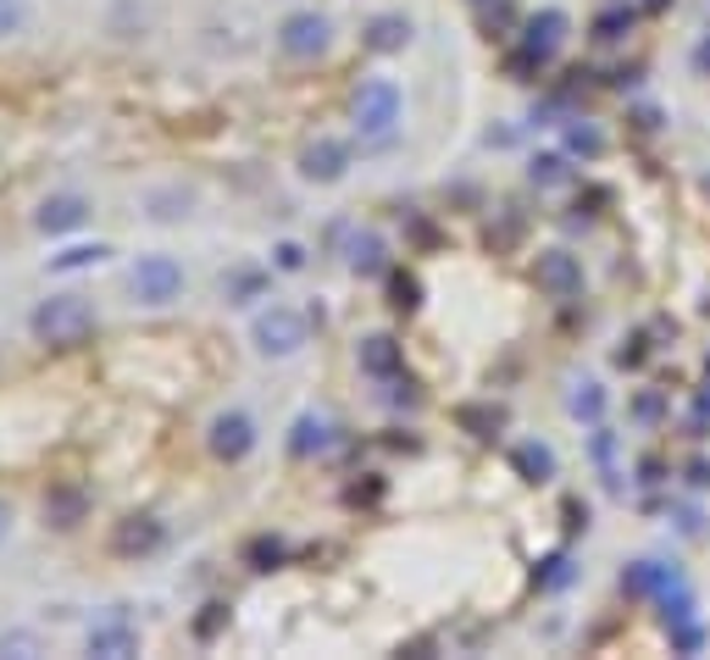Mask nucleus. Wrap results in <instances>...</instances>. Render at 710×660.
Instances as JSON below:
<instances>
[{
	"label": "nucleus",
	"instance_id": "nucleus-20",
	"mask_svg": "<svg viewBox=\"0 0 710 660\" xmlns=\"http://www.w3.org/2000/svg\"><path fill=\"white\" fill-rule=\"evenodd\" d=\"M306 256H300V244H278V267H300Z\"/></svg>",
	"mask_w": 710,
	"mask_h": 660
},
{
	"label": "nucleus",
	"instance_id": "nucleus-16",
	"mask_svg": "<svg viewBox=\"0 0 710 660\" xmlns=\"http://www.w3.org/2000/svg\"><path fill=\"white\" fill-rule=\"evenodd\" d=\"M545 278H550L556 289H572V278H577V273H572V262H566V256H550V262H545Z\"/></svg>",
	"mask_w": 710,
	"mask_h": 660
},
{
	"label": "nucleus",
	"instance_id": "nucleus-13",
	"mask_svg": "<svg viewBox=\"0 0 710 660\" xmlns=\"http://www.w3.org/2000/svg\"><path fill=\"white\" fill-rule=\"evenodd\" d=\"M405 39H411V28H405L400 18H378V23H373V45H378V50H400Z\"/></svg>",
	"mask_w": 710,
	"mask_h": 660
},
{
	"label": "nucleus",
	"instance_id": "nucleus-22",
	"mask_svg": "<svg viewBox=\"0 0 710 660\" xmlns=\"http://www.w3.org/2000/svg\"><path fill=\"white\" fill-rule=\"evenodd\" d=\"M7 533H12V511H7V506H0V539H7Z\"/></svg>",
	"mask_w": 710,
	"mask_h": 660
},
{
	"label": "nucleus",
	"instance_id": "nucleus-10",
	"mask_svg": "<svg viewBox=\"0 0 710 660\" xmlns=\"http://www.w3.org/2000/svg\"><path fill=\"white\" fill-rule=\"evenodd\" d=\"M112 251L106 244H67L61 256H50V273H89V267H101Z\"/></svg>",
	"mask_w": 710,
	"mask_h": 660
},
{
	"label": "nucleus",
	"instance_id": "nucleus-21",
	"mask_svg": "<svg viewBox=\"0 0 710 660\" xmlns=\"http://www.w3.org/2000/svg\"><path fill=\"white\" fill-rule=\"evenodd\" d=\"M522 466H539V472H550V455H545V450H522Z\"/></svg>",
	"mask_w": 710,
	"mask_h": 660
},
{
	"label": "nucleus",
	"instance_id": "nucleus-12",
	"mask_svg": "<svg viewBox=\"0 0 710 660\" xmlns=\"http://www.w3.org/2000/svg\"><path fill=\"white\" fill-rule=\"evenodd\" d=\"M156 539H161V528H156L150 517H134V522L117 533V549H150Z\"/></svg>",
	"mask_w": 710,
	"mask_h": 660
},
{
	"label": "nucleus",
	"instance_id": "nucleus-2",
	"mask_svg": "<svg viewBox=\"0 0 710 660\" xmlns=\"http://www.w3.org/2000/svg\"><path fill=\"white\" fill-rule=\"evenodd\" d=\"M400 123V84L394 78H367L362 95H355V128L367 144H383Z\"/></svg>",
	"mask_w": 710,
	"mask_h": 660
},
{
	"label": "nucleus",
	"instance_id": "nucleus-1",
	"mask_svg": "<svg viewBox=\"0 0 710 660\" xmlns=\"http://www.w3.org/2000/svg\"><path fill=\"white\" fill-rule=\"evenodd\" d=\"M89 327H95V305H89L83 294H50V300H39V311H34V339H39V345H56V350L83 345Z\"/></svg>",
	"mask_w": 710,
	"mask_h": 660
},
{
	"label": "nucleus",
	"instance_id": "nucleus-17",
	"mask_svg": "<svg viewBox=\"0 0 710 660\" xmlns=\"http://www.w3.org/2000/svg\"><path fill=\"white\" fill-rule=\"evenodd\" d=\"M355 267H362V273L378 267V239H362V244H355Z\"/></svg>",
	"mask_w": 710,
	"mask_h": 660
},
{
	"label": "nucleus",
	"instance_id": "nucleus-11",
	"mask_svg": "<svg viewBox=\"0 0 710 660\" xmlns=\"http://www.w3.org/2000/svg\"><path fill=\"white\" fill-rule=\"evenodd\" d=\"M295 450H300V455L328 450V422H322V417H300V422H295Z\"/></svg>",
	"mask_w": 710,
	"mask_h": 660
},
{
	"label": "nucleus",
	"instance_id": "nucleus-15",
	"mask_svg": "<svg viewBox=\"0 0 710 660\" xmlns=\"http://www.w3.org/2000/svg\"><path fill=\"white\" fill-rule=\"evenodd\" d=\"M23 18H28L23 0H0V39H12V34L23 28Z\"/></svg>",
	"mask_w": 710,
	"mask_h": 660
},
{
	"label": "nucleus",
	"instance_id": "nucleus-14",
	"mask_svg": "<svg viewBox=\"0 0 710 660\" xmlns=\"http://www.w3.org/2000/svg\"><path fill=\"white\" fill-rule=\"evenodd\" d=\"M394 361H400V356H394L389 339H367V350H362V367H367V372H394Z\"/></svg>",
	"mask_w": 710,
	"mask_h": 660
},
{
	"label": "nucleus",
	"instance_id": "nucleus-5",
	"mask_svg": "<svg viewBox=\"0 0 710 660\" xmlns=\"http://www.w3.org/2000/svg\"><path fill=\"white\" fill-rule=\"evenodd\" d=\"M89 655H101V660H128L139 655V627L128 622V611H106L95 627H89Z\"/></svg>",
	"mask_w": 710,
	"mask_h": 660
},
{
	"label": "nucleus",
	"instance_id": "nucleus-19",
	"mask_svg": "<svg viewBox=\"0 0 710 660\" xmlns=\"http://www.w3.org/2000/svg\"><path fill=\"white\" fill-rule=\"evenodd\" d=\"M255 289H261V278H255V273H239V278H233V289H228V294H255Z\"/></svg>",
	"mask_w": 710,
	"mask_h": 660
},
{
	"label": "nucleus",
	"instance_id": "nucleus-4",
	"mask_svg": "<svg viewBox=\"0 0 710 660\" xmlns=\"http://www.w3.org/2000/svg\"><path fill=\"white\" fill-rule=\"evenodd\" d=\"M306 345V316L289 305H266L255 316V350L261 356H295Z\"/></svg>",
	"mask_w": 710,
	"mask_h": 660
},
{
	"label": "nucleus",
	"instance_id": "nucleus-3",
	"mask_svg": "<svg viewBox=\"0 0 710 660\" xmlns=\"http://www.w3.org/2000/svg\"><path fill=\"white\" fill-rule=\"evenodd\" d=\"M128 289H134V300L139 305H172L178 294H184V267H178L172 256H139L134 267H128Z\"/></svg>",
	"mask_w": 710,
	"mask_h": 660
},
{
	"label": "nucleus",
	"instance_id": "nucleus-9",
	"mask_svg": "<svg viewBox=\"0 0 710 660\" xmlns=\"http://www.w3.org/2000/svg\"><path fill=\"white\" fill-rule=\"evenodd\" d=\"M344 161H350V150H344L339 139H317V144L306 150V178L333 184V178H344Z\"/></svg>",
	"mask_w": 710,
	"mask_h": 660
},
{
	"label": "nucleus",
	"instance_id": "nucleus-6",
	"mask_svg": "<svg viewBox=\"0 0 710 660\" xmlns=\"http://www.w3.org/2000/svg\"><path fill=\"white\" fill-rule=\"evenodd\" d=\"M250 444H255V428H250V417H244V410H222V417L211 422V450H217L222 461H239V455H250Z\"/></svg>",
	"mask_w": 710,
	"mask_h": 660
},
{
	"label": "nucleus",
	"instance_id": "nucleus-7",
	"mask_svg": "<svg viewBox=\"0 0 710 660\" xmlns=\"http://www.w3.org/2000/svg\"><path fill=\"white\" fill-rule=\"evenodd\" d=\"M34 222H39V233H72V228L89 222V200L83 195H50Z\"/></svg>",
	"mask_w": 710,
	"mask_h": 660
},
{
	"label": "nucleus",
	"instance_id": "nucleus-18",
	"mask_svg": "<svg viewBox=\"0 0 710 660\" xmlns=\"http://www.w3.org/2000/svg\"><path fill=\"white\" fill-rule=\"evenodd\" d=\"M7 649H12V655H34L39 644H34L28 633H12V638H0V655H7Z\"/></svg>",
	"mask_w": 710,
	"mask_h": 660
},
{
	"label": "nucleus",
	"instance_id": "nucleus-8",
	"mask_svg": "<svg viewBox=\"0 0 710 660\" xmlns=\"http://www.w3.org/2000/svg\"><path fill=\"white\" fill-rule=\"evenodd\" d=\"M322 45H328V18L306 12V18H289V23H284V50H289V56H317Z\"/></svg>",
	"mask_w": 710,
	"mask_h": 660
}]
</instances>
